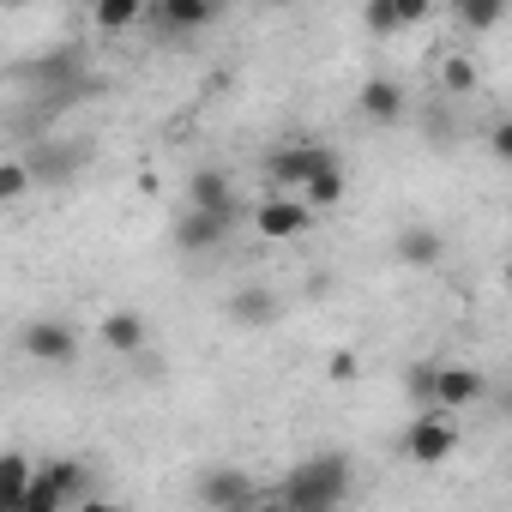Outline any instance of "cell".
Segmentation results:
<instances>
[{"instance_id": "6", "label": "cell", "mask_w": 512, "mask_h": 512, "mask_svg": "<svg viewBox=\"0 0 512 512\" xmlns=\"http://www.w3.org/2000/svg\"><path fill=\"white\" fill-rule=\"evenodd\" d=\"M187 211H205V217L235 223L241 217V193H235V181L223 169H193L187 175Z\"/></svg>"}, {"instance_id": "31", "label": "cell", "mask_w": 512, "mask_h": 512, "mask_svg": "<svg viewBox=\"0 0 512 512\" xmlns=\"http://www.w3.org/2000/svg\"><path fill=\"white\" fill-rule=\"evenodd\" d=\"M500 278H506V290H512V260H506V266H500Z\"/></svg>"}, {"instance_id": "24", "label": "cell", "mask_w": 512, "mask_h": 512, "mask_svg": "<svg viewBox=\"0 0 512 512\" xmlns=\"http://www.w3.org/2000/svg\"><path fill=\"white\" fill-rule=\"evenodd\" d=\"M362 25H368L374 37H398V31H404V19H398V0H368V7H362Z\"/></svg>"}, {"instance_id": "8", "label": "cell", "mask_w": 512, "mask_h": 512, "mask_svg": "<svg viewBox=\"0 0 512 512\" xmlns=\"http://www.w3.org/2000/svg\"><path fill=\"white\" fill-rule=\"evenodd\" d=\"M482 392H488V380L476 374V368H464V362H434V410H470V404H482Z\"/></svg>"}, {"instance_id": "10", "label": "cell", "mask_w": 512, "mask_h": 512, "mask_svg": "<svg viewBox=\"0 0 512 512\" xmlns=\"http://www.w3.org/2000/svg\"><path fill=\"white\" fill-rule=\"evenodd\" d=\"M356 109H362L368 121L392 127V121H404V85H398V79H386V73H374V79L356 91Z\"/></svg>"}, {"instance_id": "14", "label": "cell", "mask_w": 512, "mask_h": 512, "mask_svg": "<svg viewBox=\"0 0 512 512\" xmlns=\"http://www.w3.org/2000/svg\"><path fill=\"white\" fill-rule=\"evenodd\" d=\"M392 253H398L404 266H440V260H446V241H440V229H428V223H410V229H398Z\"/></svg>"}, {"instance_id": "26", "label": "cell", "mask_w": 512, "mask_h": 512, "mask_svg": "<svg viewBox=\"0 0 512 512\" xmlns=\"http://www.w3.org/2000/svg\"><path fill=\"white\" fill-rule=\"evenodd\" d=\"M488 151H494V157H500V163H506V169H512V115H506V121H494V127H488Z\"/></svg>"}, {"instance_id": "3", "label": "cell", "mask_w": 512, "mask_h": 512, "mask_svg": "<svg viewBox=\"0 0 512 512\" xmlns=\"http://www.w3.org/2000/svg\"><path fill=\"white\" fill-rule=\"evenodd\" d=\"M31 79L49 91V97H85L91 91V73H85V49L79 43H67V49H49V55H37L31 61Z\"/></svg>"}, {"instance_id": "23", "label": "cell", "mask_w": 512, "mask_h": 512, "mask_svg": "<svg viewBox=\"0 0 512 512\" xmlns=\"http://www.w3.org/2000/svg\"><path fill=\"white\" fill-rule=\"evenodd\" d=\"M31 157H7V163H0V199H25L31 193Z\"/></svg>"}, {"instance_id": "4", "label": "cell", "mask_w": 512, "mask_h": 512, "mask_svg": "<svg viewBox=\"0 0 512 512\" xmlns=\"http://www.w3.org/2000/svg\"><path fill=\"white\" fill-rule=\"evenodd\" d=\"M193 494H199L211 512H247V506H260V500H266V494H260V482H253L247 470H235V464L205 470V476L193 482Z\"/></svg>"}, {"instance_id": "16", "label": "cell", "mask_w": 512, "mask_h": 512, "mask_svg": "<svg viewBox=\"0 0 512 512\" xmlns=\"http://www.w3.org/2000/svg\"><path fill=\"white\" fill-rule=\"evenodd\" d=\"M151 19H157L163 31H205V25L217 19V7H211V0H157Z\"/></svg>"}, {"instance_id": "20", "label": "cell", "mask_w": 512, "mask_h": 512, "mask_svg": "<svg viewBox=\"0 0 512 512\" xmlns=\"http://www.w3.org/2000/svg\"><path fill=\"white\" fill-rule=\"evenodd\" d=\"M43 476H49V482H55L67 500H79V494L91 488V470H85L79 458H43Z\"/></svg>"}, {"instance_id": "19", "label": "cell", "mask_w": 512, "mask_h": 512, "mask_svg": "<svg viewBox=\"0 0 512 512\" xmlns=\"http://www.w3.org/2000/svg\"><path fill=\"white\" fill-rule=\"evenodd\" d=\"M344 187H350V175H344V163H332L326 175H314V181H308L302 205H308V211H332V205L344 199Z\"/></svg>"}, {"instance_id": "2", "label": "cell", "mask_w": 512, "mask_h": 512, "mask_svg": "<svg viewBox=\"0 0 512 512\" xmlns=\"http://www.w3.org/2000/svg\"><path fill=\"white\" fill-rule=\"evenodd\" d=\"M338 157L326 151V145H314V139H296V145H284V151H272L266 157V181L278 187V193H290V199H302L308 193V181L314 175H326Z\"/></svg>"}, {"instance_id": "28", "label": "cell", "mask_w": 512, "mask_h": 512, "mask_svg": "<svg viewBox=\"0 0 512 512\" xmlns=\"http://www.w3.org/2000/svg\"><path fill=\"white\" fill-rule=\"evenodd\" d=\"M332 380H344V386L356 380V356H350V350H338V356H332Z\"/></svg>"}, {"instance_id": "29", "label": "cell", "mask_w": 512, "mask_h": 512, "mask_svg": "<svg viewBox=\"0 0 512 512\" xmlns=\"http://www.w3.org/2000/svg\"><path fill=\"white\" fill-rule=\"evenodd\" d=\"M79 512H121V506H115V500H97V494H85V500H79Z\"/></svg>"}, {"instance_id": "21", "label": "cell", "mask_w": 512, "mask_h": 512, "mask_svg": "<svg viewBox=\"0 0 512 512\" xmlns=\"http://www.w3.org/2000/svg\"><path fill=\"white\" fill-rule=\"evenodd\" d=\"M452 19H458L464 31H476V37H482V31H494V25L506 19V7H500V0H458Z\"/></svg>"}, {"instance_id": "11", "label": "cell", "mask_w": 512, "mask_h": 512, "mask_svg": "<svg viewBox=\"0 0 512 512\" xmlns=\"http://www.w3.org/2000/svg\"><path fill=\"white\" fill-rule=\"evenodd\" d=\"M145 320L133 314V308H115V314H103V326H97V344L109 350V356H139L145 350Z\"/></svg>"}, {"instance_id": "15", "label": "cell", "mask_w": 512, "mask_h": 512, "mask_svg": "<svg viewBox=\"0 0 512 512\" xmlns=\"http://www.w3.org/2000/svg\"><path fill=\"white\" fill-rule=\"evenodd\" d=\"M31 482H37V464L13 446L7 458H0V512H19L25 494H31Z\"/></svg>"}, {"instance_id": "18", "label": "cell", "mask_w": 512, "mask_h": 512, "mask_svg": "<svg viewBox=\"0 0 512 512\" xmlns=\"http://www.w3.org/2000/svg\"><path fill=\"white\" fill-rule=\"evenodd\" d=\"M434 79H440V91H446V97H470V91L482 85V73H476V61H470L464 49H452V55H440V67H434Z\"/></svg>"}, {"instance_id": "13", "label": "cell", "mask_w": 512, "mask_h": 512, "mask_svg": "<svg viewBox=\"0 0 512 512\" xmlns=\"http://www.w3.org/2000/svg\"><path fill=\"white\" fill-rule=\"evenodd\" d=\"M79 169H85V151H79V145H37V151H31V175L49 181V187H67Z\"/></svg>"}, {"instance_id": "30", "label": "cell", "mask_w": 512, "mask_h": 512, "mask_svg": "<svg viewBox=\"0 0 512 512\" xmlns=\"http://www.w3.org/2000/svg\"><path fill=\"white\" fill-rule=\"evenodd\" d=\"M247 512H290V506H284V500H278V494H266V500H260V506H247Z\"/></svg>"}, {"instance_id": "9", "label": "cell", "mask_w": 512, "mask_h": 512, "mask_svg": "<svg viewBox=\"0 0 512 512\" xmlns=\"http://www.w3.org/2000/svg\"><path fill=\"white\" fill-rule=\"evenodd\" d=\"M25 356L31 362H49V368H67L79 356V332L67 320H31L25 326Z\"/></svg>"}, {"instance_id": "27", "label": "cell", "mask_w": 512, "mask_h": 512, "mask_svg": "<svg viewBox=\"0 0 512 512\" xmlns=\"http://www.w3.org/2000/svg\"><path fill=\"white\" fill-rule=\"evenodd\" d=\"M398 19H404V31L422 25V19H428V0H398Z\"/></svg>"}, {"instance_id": "25", "label": "cell", "mask_w": 512, "mask_h": 512, "mask_svg": "<svg viewBox=\"0 0 512 512\" xmlns=\"http://www.w3.org/2000/svg\"><path fill=\"white\" fill-rule=\"evenodd\" d=\"M404 392H410L422 410H434V362H416V368L404 374Z\"/></svg>"}, {"instance_id": "17", "label": "cell", "mask_w": 512, "mask_h": 512, "mask_svg": "<svg viewBox=\"0 0 512 512\" xmlns=\"http://www.w3.org/2000/svg\"><path fill=\"white\" fill-rule=\"evenodd\" d=\"M229 320H241V326H272L278 320V296L260 290V284H247L241 296H229Z\"/></svg>"}, {"instance_id": "12", "label": "cell", "mask_w": 512, "mask_h": 512, "mask_svg": "<svg viewBox=\"0 0 512 512\" xmlns=\"http://www.w3.org/2000/svg\"><path fill=\"white\" fill-rule=\"evenodd\" d=\"M229 229H235V223H223V217L187 211V217L175 223V247H181V253H217V247L229 241Z\"/></svg>"}, {"instance_id": "22", "label": "cell", "mask_w": 512, "mask_h": 512, "mask_svg": "<svg viewBox=\"0 0 512 512\" xmlns=\"http://www.w3.org/2000/svg\"><path fill=\"white\" fill-rule=\"evenodd\" d=\"M97 31H133L139 19H145V7H139V0H97Z\"/></svg>"}, {"instance_id": "1", "label": "cell", "mask_w": 512, "mask_h": 512, "mask_svg": "<svg viewBox=\"0 0 512 512\" xmlns=\"http://www.w3.org/2000/svg\"><path fill=\"white\" fill-rule=\"evenodd\" d=\"M350 494V458L344 452H314L302 464H290V476L278 482V500L290 512H338Z\"/></svg>"}, {"instance_id": "7", "label": "cell", "mask_w": 512, "mask_h": 512, "mask_svg": "<svg viewBox=\"0 0 512 512\" xmlns=\"http://www.w3.org/2000/svg\"><path fill=\"white\" fill-rule=\"evenodd\" d=\"M308 223H314V211L302 199H290V193H272V199L253 205V235L260 241H296Z\"/></svg>"}, {"instance_id": "5", "label": "cell", "mask_w": 512, "mask_h": 512, "mask_svg": "<svg viewBox=\"0 0 512 512\" xmlns=\"http://www.w3.org/2000/svg\"><path fill=\"white\" fill-rule=\"evenodd\" d=\"M458 452V422L446 410H422L410 428H404V458L416 464H446Z\"/></svg>"}]
</instances>
